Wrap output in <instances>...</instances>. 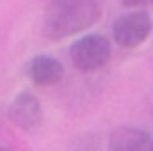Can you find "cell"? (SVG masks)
<instances>
[{"instance_id": "5", "label": "cell", "mask_w": 153, "mask_h": 151, "mask_svg": "<svg viewBox=\"0 0 153 151\" xmlns=\"http://www.w3.org/2000/svg\"><path fill=\"white\" fill-rule=\"evenodd\" d=\"M63 63L48 54H36L27 63V75L36 86H54L63 79Z\"/></svg>"}, {"instance_id": "8", "label": "cell", "mask_w": 153, "mask_h": 151, "mask_svg": "<svg viewBox=\"0 0 153 151\" xmlns=\"http://www.w3.org/2000/svg\"><path fill=\"white\" fill-rule=\"evenodd\" d=\"M0 151H9V149H7V147H2V144H0Z\"/></svg>"}, {"instance_id": "2", "label": "cell", "mask_w": 153, "mask_h": 151, "mask_svg": "<svg viewBox=\"0 0 153 151\" xmlns=\"http://www.w3.org/2000/svg\"><path fill=\"white\" fill-rule=\"evenodd\" d=\"M110 59V41L101 34H88L70 45V61L76 70L92 72L106 66Z\"/></svg>"}, {"instance_id": "4", "label": "cell", "mask_w": 153, "mask_h": 151, "mask_svg": "<svg viewBox=\"0 0 153 151\" xmlns=\"http://www.w3.org/2000/svg\"><path fill=\"white\" fill-rule=\"evenodd\" d=\"M9 120L23 131H34V129L41 126L43 122V108H41V102L36 99V95L32 93H18L11 99L9 108H7Z\"/></svg>"}, {"instance_id": "9", "label": "cell", "mask_w": 153, "mask_h": 151, "mask_svg": "<svg viewBox=\"0 0 153 151\" xmlns=\"http://www.w3.org/2000/svg\"><path fill=\"white\" fill-rule=\"evenodd\" d=\"M146 151H153V149H151V147H149V149H146Z\"/></svg>"}, {"instance_id": "1", "label": "cell", "mask_w": 153, "mask_h": 151, "mask_svg": "<svg viewBox=\"0 0 153 151\" xmlns=\"http://www.w3.org/2000/svg\"><path fill=\"white\" fill-rule=\"evenodd\" d=\"M99 16V0H48L43 14V34L52 41H61L88 29Z\"/></svg>"}, {"instance_id": "6", "label": "cell", "mask_w": 153, "mask_h": 151, "mask_svg": "<svg viewBox=\"0 0 153 151\" xmlns=\"http://www.w3.org/2000/svg\"><path fill=\"white\" fill-rule=\"evenodd\" d=\"M151 138L146 131L135 126H122L110 133V151H146Z\"/></svg>"}, {"instance_id": "7", "label": "cell", "mask_w": 153, "mask_h": 151, "mask_svg": "<svg viewBox=\"0 0 153 151\" xmlns=\"http://www.w3.org/2000/svg\"><path fill=\"white\" fill-rule=\"evenodd\" d=\"M151 0H122L124 7H146Z\"/></svg>"}, {"instance_id": "3", "label": "cell", "mask_w": 153, "mask_h": 151, "mask_svg": "<svg viewBox=\"0 0 153 151\" xmlns=\"http://www.w3.org/2000/svg\"><path fill=\"white\" fill-rule=\"evenodd\" d=\"M151 34V16L149 11H131L113 23V38L122 47H137Z\"/></svg>"}]
</instances>
